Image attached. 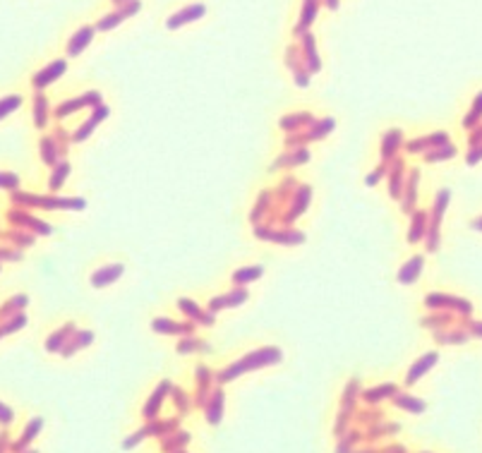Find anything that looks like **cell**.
I'll list each match as a JSON object with an SVG mask.
<instances>
[{
    "label": "cell",
    "instance_id": "cell-2",
    "mask_svg": "<svg viewBox=\"0 0 482 453\" xmlns=\"http://www.w3.org/2000/svg\"><path fill=\"white\" fill-rule=\"evenodd\" d=\"M478 228H482V221H480V223H478Z\"/></svg>",
    "mask_w": 482,
    "mask_h": 453
},
{
    "label": "cell",
    "instance_id": "cell-1",
    "mask_svg": "<svg viewBox=\"0 0 482 453\" xmlns=\"http://www.w3.org/2000/svg\"><path fill=\"white\" fill-rule=\"evenodd\" d=\"M478 113H482V98H480V101H478V106H475V110H470V118H468V120H466V125H470V123H473V120H478V118H480Z\"/></svg>",
    "mask_w": 482,
    "mask_h": 453
}]
</instances>
